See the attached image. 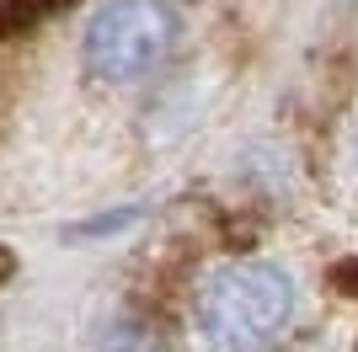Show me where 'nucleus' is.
Wrapping results in <instances>:
<instances>
[{
	"label": "nucleus",
	"instance_id": "obj_1",
	"mask_svg": "<svg viewBox=\"0 0 358 352\" xmlns=\"http://www.w3.org/2000/svg\"><path fill=\"white\" fill-rule=\"evenodd\" d=\"M294 315V278L278 262L220 267L198 293V331L214 352L268 347Z\"/></svg>",
	"mask_w": 358,
	"mask_h": 352
},
{
	"label": "nucleus",
	"instance_id": "obj_2",
	"mask_svg": "<svg viewBox=\"0 0 358 352\" xmlns=\"http://www.w3.org/2000/svg\"><path fill=\"white\" fill-rule=\"evenodd\" d=\"M182 38V16L171 0H107L86 22V70L102 86L145 80Z\"/></svg>",
	"mask_w": 358,
	"mask_h": 352
},
{
	"label": "nucleus",
	"instance_id": "obj_3",
	"mask_svg": "<svg viewBox=\"0 0 358 352\" xmlns=\"http://www.w3.org/2000/svg\"><path fill=\"white\" fill-rule=\"evenodd\" d=\"M91 352H171V342H166L161 325H150V321H118L96 337Z\"/></svg>",
	"mask_w": 358,
	"mask_h": 352
},
{
	"label": "nucleus",
	"instance_id": "obj_4",
	"mask_svg": "<svg viewBox=\"0 0 358 352\" xmlns=\"http://www.w3.org/2000/svg\"><path fill=\"white\" fill-rule=\"evenodd\" d=\"M59 6H64V0H0V43L38 32Z\"/></svg>",
	"mask_w": 358,
	"mask_h": 352
},
{
	"label": "nucleus",
	"instance_id": "obj_5",
	"mask_svg": "<svg viewBox=\"0 0 358 352\" xmlns=\"http://www.w3.org/2000/svg\"><path fill=\"white\" fill-rule=\"evenodd\" d=\"M331 283H337V288H343L348 299H358V256H348V262L337 267V272H331Z\"/></svg>",
	"mask_w": 358,
	"mask_h": 352
},
{
	"label": "nucleus",
	"instance_id": "obj_6",
	"mask_svg": "<svg viewBox=\"0 0 358 352\" xmlns=\"http://www.w3.org/2000/svg\"><path fill=\"white\" fill-rule=\"evenodd\" d=\"M0 278H11V256L6 251H0Z\"/></svg>",
	"mask_w": 358,
	"mask_h": 352
},
{
	"label": "nucleus",
	"instance_id": "obj_7",
	"mask_svg": "<svg viewBox=\"0 0 358 352\" xmlns=\"http://www.w3.org/2000/svg\"><path fill=\"white\" fill-rule=\"evenodd\" d=\"M353 161H358V145H353Z\"/></svg>",
	"mask_w": 358,
	"mask_h": 352
}]
</instances>
